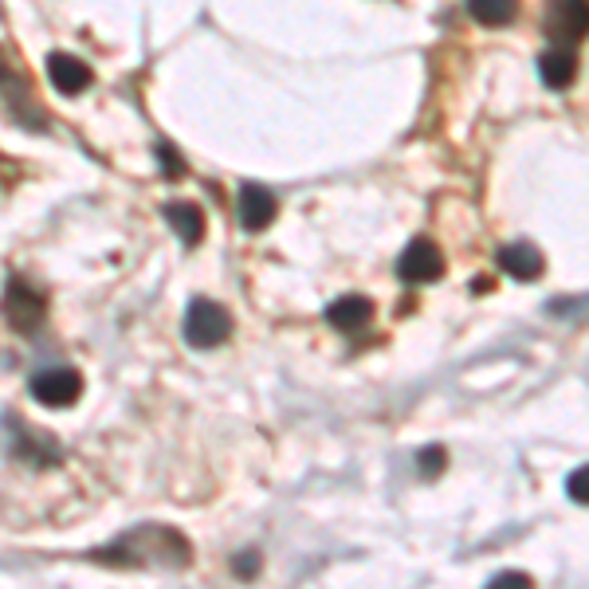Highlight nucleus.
Masks as SVG:
<instances>
[{
    "label": "nucleus",
    "mask_w": 589,
    "mask_h": 589,
    "mask_svg": "<svg viewBox=\"0 0 589 589\" xmlns=\"http://www.w3.org/2000/svg\"><path fill=\"white\" fill-rule=\"evenodd\" d=\"M546 32L554 44H578L589 36V0H546Z\"/></svg>",
    "instance_id": "6"
},
{
    "label": "nucleus",
    "mask_w": 589,
    "mask_h": 589,
    "mask_svg": "<svg viewBox=\"0 0 589 589\" xmlns=\"http://www.w3.org/2000/svg\"><path fill=\"white\" fill-rule=\"evenodd\" d=\"M539 76H543V83L554 87V91H566V87L578 79V52H574L570 44L546 47L543 56H539Z\"/></svg>",
    "instance_id": "9"
},
{
    "label": "nucleus",
    "mask_w": 589,
    "mask_h": 589,
    "mask_svg": "<svg viewBox=\"0 0 589 589\" xmlns=\"http://www.w3.org/2000/svg\"><path fill=\"white\" fill-rule=\"evenodd\" d=\"M468 12L472 20H479L487 29H503L519 12V0H468Z\"/></svg>",
    "instance_id": "14"
},
{
    "label": "nucleus",
    "mask_w": 589,
    "mask_h": 589,
    "mask_svg": "<svg viewBox=\"0 0 589 589\" xmlns=\"http://www.w3.org/2000/svg\"><path fill=\"white\" fill-rule=\"evenodd\" d=\"M491 586H499V589H519V586H531V578H526V574H496V578H491Z\"/></svg>",
    "instance_id": "18"
},
{
    "label": "nucleus",
    "mask_w": 589,
    "mask_h": 589,
    "mask_svg": "<svg viewBox=\"0 0 589 589\" xmlns=\"http://www.w3.org/2000/svg\"><path fill=\"white\" fill-rule=\"evenodd\" d=\"M161 213H166V220L173 225V233H178L189 248L201 243V236H205V213H201V208L189 205V201H169Z\"/></svg>",
    "instance_id": "13"
},
{
    "label": "nucleus",
    "mask_w": 589,
    "mask_h": 589,
    "mask_svg": "<svg viewBox=\"0 0 589 589\" xmlns=\"http://www.w3.org/2000/svg\"><path fill=\"white\" fill-rule=\"evenodd\" d=\"M499 268H503L511 280H526V283H534L539 275H543V268H546V260H543V252L534 248V243H526V240H519V243H507L503 252H499Z\"/></svg>",
    "instance_id": "11"
},
{
    "label": "nucleus",
    "mask_w": 589,
    "mask_h": 589,
    "mask_svg": "<svg viewBox=\"0 0 589 589\" xmlns=\"http://www.w3.org/2000/svg\"><path fill=\"white\" fill-rule=\"evenodd\" d=\"M158 158H161V166H166L169 178H181V173H185V161L173 158V150H169L166 141H161V146H158Z\"/></svg>",
    "instance_id": "17"
},
{
    "label": "nucleus",
    "mask_w": 589,
    "mask_h": 589,
    "mask_svg": "<svg viewBox=\"0 0 589 589\" xmlns=\"http://www.w3.org/2000/svg\"><path fill=\"white\" fill-rule=\"evenodd\" d=\"M106 566H189V543L169 526H141V531L122 534L114 546L91 554Z\"/></svg>",
    "instance_id": "1"
},
{
    "label": "nucleus",
    "mask_w": 589,
    "mask_h": 589,
    "mask_svg": "<svg viewBox=\"0 0 589 589\" xmlns=\"http://www.w3.org/2000/svg\"><path fill=\"white\" fill-rule=\"evenodd\" d=\"M29 393L39 405H47V409H71L83 397V374L67 370V365H52V370L32 374Z\"/></svg>",
    "instance_id": "4"
},
{
    "label": "nucleus",
    "mask_w": 589,
    "mask_h": 589,
    "mask_svg": "<svg viewBox=\"0 0 589 589\" xmlns=\"http://www.w3.org/2000/svg\"><path fill=\"white\" fill-rule=\"evenodd\" d=\"M0 106L16 122L32 126V131H44V106H39V99L32 94L29 71H24L4 47H0Z\"/></svg>",
    "instance_id": "2"
},
{
    "label": "nucleus",
    "mask_w": 589,
    "mask_h": 589,
    "mask_svg": "<svg viewBox=\"0 0 589 589\" xmlns=\"http://www.w3.org/2000/svg\"><path fill=\"white\" fill-rule=\"evenodd\" d=\"M185 342L193 350H213L233 335V315L213 299H193L185 310Z\"/></svg>",
    "instance_id": "3"
},
{
    "label": "nucleus",
    "mask_w": 589,
    "mask_h": 589,
    "mask_svg": "<svg viewBox=\"0 0 589 589\" xmlns=\"http://www.w3.org/2000/svg\"><path fill=\"white\" fill-rule=\"evenodd\" d=\"M47 76H52V83H56L59 94H79L91 87V67L83 64V59L67 56V52H52L47 56Z\"/></svg>",
    "instance_id": "10"
},
{
    "label": "nucleus",
    "mask_w": 589,
    "mask_h": 589,
    "mask_svg": "<svg viewBox=\"0 0 589 589\" xmlns=\"http://www.w3.org/2000/svg\"><path fill=\"white\" fill-rule=\"evenodd\" d=\"M233 570H236V574H248V578H252V574L260 570V558H256V551H248V558L240 554V558L233 562Z\"/></svg>",
    "instance_id": "19"
},
{
    "label": "nucleus",
    "mask_w": 589,
    "mask_h": 589,
    "mask_svg": "<svg viewBox=\"0 0 589 589\" xmlns=\"http://www.w3.org/2000/svg\"><path fill=\"white\" fill-rule=\"evenodd\" d=\"M566 491H570L574 503H586V507H589V464H586V468H578L570 479H566Z\"/></svg>",
    "instance_id": "15"
},
{
    "label": "nucleus",
    "mask_w": 589,
    "mask_h": 589,
    "mask_svg": "<svg viewBox=\"0 0 589 589\" xmlns=\"http://www.w3.org/2000/svg\"><path fill=\"white\" fill-rule=\"evenodd\" d=\"M4 318H9V327L20 330V335H32V330L39 327L47 318V303L39 291H32L24 280H9V287H4Z\"/></svg>",
    "instance_id": "5"
},
{
    "label": "nucleus",
    "mask_w": 589,
    "mask_h": 589,
    "mask_svg": "<svg viewBox=\"0 0 589 589\" xmlns=\"http://www.w3.org/2000/svg\"><path fill=\"white\" fill-rule=\"evenodd\" d=\"M417 468H421V476H440L444 472V449H424L417 456Z\"/></svg>",
    "instance_id": "16"
},
{
    "label": "nucleus",
    "mask_w": 589,
    "mask_h": 589,
    "mask_svg": "<svg viewBox=\"0 0 589 589\" xmlns=\"http://www.w3.org/2000/svg\"><path fill=\"white\" fill-rule=\"evenodd\" d=\"M397 275L405 283H432L444 275V256H440V248L432 240L417 236L401 252V260H397Z\"/></svg>",
    "instance_id": "7"
},
{
    "label": "nucleus",
    "mask_w": 589,
    "mask_h": 589,
    "mask_svg": "<svg viewBox=\"0 0 589 589\" xmlns=\"http://www.w3.org/2000/svg\"><path fill=\"white\" fill-rule=\"evenodd\" d=\"M275 213H280V201H275L272 189L263 185H243L240 189V225L243 233H263L272 225Z\"/></svg>",
    "instance_id": "8"
},
{
    "label": "nucleus",
    "mask_w": 589,
    "mask_h": 589,
    "mask_svg": "<svg viewBox=\"0 0 589 589\" xmlns=\"http://www.w3.org/2000/svg\"><path fill=\"white\" fill-rule=\"evenodd\" d=\"M374 318V303L365 299V295H342L327 307V322L338 327L342 335H358Z\"/></svg>",
    "instance_id": "12"
}]
</instances>
